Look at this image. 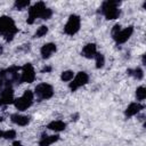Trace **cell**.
<instances>
[{"label":"cell","instance_id":"6da1fadb","mask_svg":"<svg viewBox=\"0 0 146 146\" xmlns=\"http://www.w3.org/2000/svg\"><path fill=\"white\" fill-rule=\"evenodd\" d=\"M34 97H35V95L33 91L26 90V91H24V94L21 97L16 98L14 100V105L18 111H25L29 107H31V105L33 104Z\"/></svg>","mask_w":146,"mask_h":146},{"label":"cell","instance_id":"603a6c76","mask_svg":"<svg viewBox=\"0 0 146 146\" xmlns=\"http://www.w3.org/2000/svg\"><path fill=\"white\" fill-rule=\"evenodd\" d=\"M13 146H22V144H21V141H17V140H15V141L13 143Z\"/></svg>","mask_w":146,"mask_h":146},{"label":"cell","instance_id":"9a60e30c","mask_svg":"<svg viewBox=\"0 0 146 146\" xmlns=\"http://www.w3.org/2000/svg\"><path fill=\"white\" fill-rule=\"evenodd\" d=\"M59 139V137L57 135H50V136H42L41 139L39 140V145L40 146H50L51 144L56 143Z\"/></svg>","mask_w":146,"mask_h":146},{"label":"cell","instance_id":"7c38bea8","mask_svg":"<svg viewBox=\"0 0 146 146\" xmlns=\"http://www.w3.org/2000/svg\"><path fill=\"white\" fill-rule=\"evenodd\" d=\"M143 110V105L139 103V102H133L131 104L128 105L127 110H125V115L128 117H131V116H135L136 114H138L140 111Z\"/></svg>","mask_w":146,"mask_h":146},{"label":"cell","instance_id":"277c9868","mask_svg":"<svg viewBox=\"0 0 146 146\" xmlns=\"http://www.w3.org/2000/svg\"><path fill=\"white\" fill-rule=\"evenodd\" d=\"M33 92H34V95L38 96L39 99H49L54 95V89H52L51 84L43 82V83H39L35 87V90Z\"/></svg>","mask_w":146,"mask_h":146},{"label":"cell","instance_id":"2e32d148","mask_svg":"<svg viewBox=\"0 0 146 146\" xmlns=\"http://www.w3.org/2000/svg\"><path fill=\"white\" fill-rule=\"evenodd\" d=\"M74 72L73 71H70V70H67V71H64V72H62V74H60V79L63 80V81H65V82H71L72 81V79L74 78Z\"/></svg>","mask_w":146,"mask_h":146},{"label":"cell","instance_id":"8fae6325","mask_svg":"<svg viewBox=\"0 0 146 146\" xmlns=\"http://www.w3.org/2000/svg\"><path fill=\"white\" fill-rule=\"evenodd\" d=\"M30 116L29 115H23V114H13L11 115V122L15 123L16 125L19 127H25L30 123Z\"/></svg>","mask_w":146,"mask_h":146},{"label":"cell","instance_id":"30bf717a","mask_svg":"<svg viewBox=\"0 0 146 146\" xmlns=\"http://www.w3.org/2000/svg\"><path fill=\"white\" fill-rule=\"evenodd\" d=\"M56 49H57V47H56L55 43H52V42L44 43V44L41 47V49H40V52H41L42 58H44V59L50 58V57L56 52Z\"/></svg>","mask_w":146,"mask_h":146},{"label":"cell","instance_id":"d6986e66","mask_svg":"<svg viewBox=\"0 0 146 146\" xmlns=\"http://www.w3.org/2000/svg\"><path fill=\"white\" fill-rule=\"evenodd\" d=\"M47 33H48V27H47L46 25H41V26L38 27V30L35 31L34 36H35V38H42V36H44Z\"/></svg>","mask_w":146,"mask_h":146},{"label":"cell","instance_id":"3957f363","mask_svg":"<svg viewBox=\"0 0 146 146\" xmlns=\"http://www.w3.org/2000/svg\"><path fill=\"white\" fill-rule=\"evenodd\" d=\"M81 25V19L78 15H71L64 26V32L68 35H74L79 30Z\"/></svg>","mask_w":146,"mask_h":146},{"label":"cell","instance_id":"5b68a950","mask_svg":"<svg viewBox=\"0 0 146 146\" xmlns=\"http://www.w3.org/2000/svg\"><path fill=\"white\" fill-rule=\"evenodd\" d=\"M46 5L43 2H36L33 6L29 8V17H27V23L32 24L36 18H41L42 13L46 9Z\"/></svg>","mask_w":146,"mask_h":146},{"label":"cell","instance_id":"52a82bcc","mask_svg":"<svg viewBox=\"0 0 146 146\" xmlns=\"http://www.w3.org/2000/svg\"><path fill=\"white\" fill-rule=\"evenodd\" d=\"M35 79V72L31 64H25L22 67L21 74H19V81L25 83H31Z\"/></svg>","mask_w":146,"mask_h":146},{"label":"cell","instance_id":"5bb4252c","mask_svg":"<svg viewBox=\"0 0 146 146\" xmlns=\"http://www.w3.org/2000/svg\"><path fill=\"white\" fill-rule=\"evenodd\" d=\"M47 128L49 130L55 131V132H59V131H63L66 128V123L60 121V120H56V121H51L50 123H48Z\"/></svg>","mask_w":146,"mask_h":146},{"label":"cell","instance_id":"9c48e42d","mask_svg":"<svg viewBox=\"0 0 146 146\" xmlns=\"http://www.w3.org/2000/svg\"><path fill=\"white\" fill-rule=\"evenodd\" d=\"M15 98H14V91L13 89L7 86L1 90L0 94V104H9V103H14Z\"/></svg>","mask_w":146,"mask_h":146},{"label":"cell","instance_id":"8992f818","mask_svg":"<svg viewBox=\"0 0 146 146\" xmlns=\"http://www.w3.org/2000/svg\"><path fill=\"white\" fill-rule=\"evenodd\" d=\"M88 81H89V75L86 72H79L78 74L74 75V78L70 82V89L72 91H75L79 88H81L82 86L87 84Z\"/></svg>","mask_w":146,"mask_h":146},{"label":"cell","instance_id":"44dd1931","mask_svg":"<svg viewBox=\"0 0 146 146\" xmlns=\"http://www.w3.org/2000/svg\"><path fill=\"white\" fill-rule=\"evenodd\" d=\"M30 6V1H16L15 2V7L17 8V9H19V10H22V9H25V8H27Z\"/></svg>","mask_w":146,"mask_h":146},{"label":"cell","instance_id":"cb8c5ba5","mask_svg":"<svg viewBox=\"0 0 146 146\" xmlns=\"http://www.w3.org/2000/svg\"><path fill=\"white\" fill-rule=\"evenodd\" d=\"M2 51H3V47L0 44V54H2Z\"/></svg>","mask_w":146,"mask_h":146},{"label":"cell","instance_id":"ac0fdd59","mask_svg":"<svg viewBox=\"0 0 146 146\" xmlns=\"http://www.w3.org/2000/svg\"><path fill=\"white\" fill-rule=\"evenodd\" d=\"M129 74L133 75L137 80H141V79L144 78V72H143V70H141L140 67H136V68H133V70H130V71H129Z\"/></svg>","mask_w":146,"mask_h":146},{"label":"cell","instance_id":"ffe728a7","mask_svg":"<svg viewBox=\"0 0 146 146\" xmlns=\"http://www.w3.org/2000/svg\"><path fill=\"white\" fill-rule=\"evenodd\" d=\"M95 60H96V67L97 68H100V67H103L104 66V64H105V57L102 55V54H96V56H95Z\"/></svg>","mask_w":146,"mask_h":146},{"label":"cell","instance_id":"7402d4cb","mask_svg":"<svg viewBox=\"0 0 146 146\" xmlns=\"http://www.w3.org/2000/svg\"><path fill=\"white\" fill-rule=\"evenodd\" d=\"M16 137V131L15 130H6V131H3V136H2V138H5V139H14Z\"/></svg>","mask_w":146,"mask_h":146},{"label":"cell","instance_id":"7a4b0ae2","mask_svg":"<svg viewBox=\"0 0 146 146\" xmlns=\"http://www.w3.org/2000/svg\"><path fill=\"white\" fill-rule=\"evenodd\" d=\"M102 11L104 16L107 19H115L120 16V9H119V2L115 1H106L103 3Z\"/></svg>","mask_w":146,"mask_h":146},{"label":"cell","instance_id":"d4e9b609","mask_svg":"<svg viewBox=\"0 0 146 146\" xmlns=\"http://www.w3.org/2000/svg\"><path fill=\"white\" fill-rule=\"evenodd\" d=\"M2 136H3V131L0 130V138H2Z\"/></svg>","mask_w":146,"mask_h":146},{"label":"cell","instance_id":"ba28073f","mask_svg":"<svg viewBox=\"0 0 146 146\" xmlns=\"http://www.w3.org/2000/svg\"><path fill=\"white\" fill-rule=\"evenodd\" d=\"M132 33H133V26H127L124 29H121L119 32H116L113 35V38L116 43H124L125 41L129 40V38L132 35Z\"/></svg>","mask_w":146,"mask_h":146},{"label":"cell","instance_id":"4fadbf2b","mask_svg":"<svg viewBox=\"0 0 146 146\" xmlns=\"http://www.w3.org/2000/svg\"><path fill=\"white\" fill-rule=\"evenodd\" d=\"M97 54V47L95 43H87L82 49V55L86 58H95Z\"/></svg>","mask_w":146,"mask_h":146},{"label":"cell","instance_id":"e0dca14e","mask_svg":"<svg viewBox=\"0 0 146 146\" xmlns=\"http://www.w3.org/2000/svg\"><path fill=\"white\" fill-rule=\"evenodd\" d=\"M136 98L138 99V102H141V100H144L146 98V89H145V87L140 86V87L137 88V90H136Z\"/></svg>","mask_w":146,"mask_h":146}]
</instances>
